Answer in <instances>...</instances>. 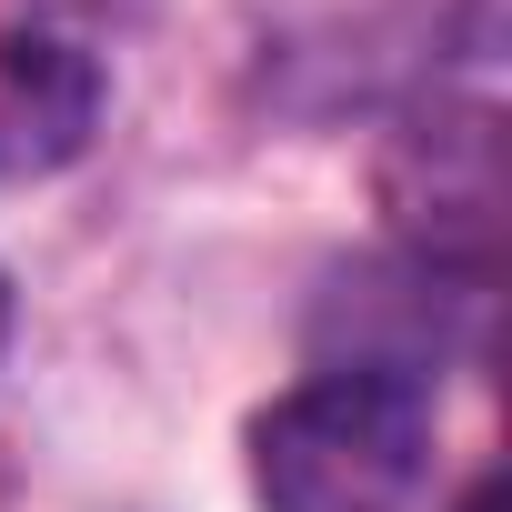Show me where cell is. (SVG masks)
Listing matches in <instances>:
<instances>
[{
  "instance_id": "6da1fadb",
  "label": "cell",
  "mask_w": 512,
  "mask_h": 512,
  "mask_svg": "<svg viewBox=\"0 0 512 512\" xmlns=\"http://www.w3.org/2000/svg\"><path fill=\"white\" fill-rule=\"evenodd\" d=\"M422 392L402 372H312L251 412V502L262 512H412L422 492Z\"/></svg>"
},
{
  "instance_id": "7a4b0ae2",
  "label": "cell",
  "mask_w": 512,
  "mask_h": 512,
  "mask_svg": "<svg viewBox=\"0 0 512 512\" xmlns=\"http://www.w3.org/2000/svg\"><path fill=\"white\" fill-rule=\"evenodd\" d=\"M372 201H382V231L422 272L492 282L512 251V131H502V111L472 91L412 101L372 151Z\"/></svg>"
},
{
  "instance_id": "3957f363",
  "label": "cell",
  "mask_w": 512,
  "mask_h": 512,
  "mask_svg": "<svg viewBox=\"0 0 512 512\" xmlns=\"http://www.w3.org/2000/svg\"><path fill=\"white\" fill-rule=\"evenodd\" d=\"M101 61L71 31H0V181H51L101 131Z\"/></svg>"
},
{
  "instance_id": "277c9868",
  "label": "cell",
  "mask_w": 512,
  "mask_h": 512,
  "mask_svg": "<svg viewBox=\"0 0 512 512\" xmlns=\"http://www.w3.org/2000/svg\"><path fill=\"white\" fill-rule=\"evenodd\" d=\"M462 512H512V482H502V472H482V482L462 492Z\"/></svg>"
},
{
  "instance_id": "5b68a950",
  "label": "cell",
  "mask_w": 512,
  "mask_h": 512,
  "mask_svg": "<svg viewBox=\"0 0 512 512\" xmlns=\"http://www.w3.org/2000/svg\"><path fill=\"white\" fill-rule=\"evenodd\" d=\"M0 352H11V272H0Z\"/></svg>"
}]
</instances>
